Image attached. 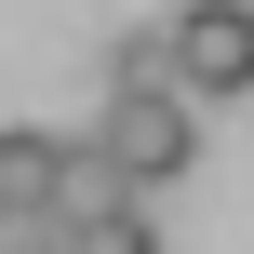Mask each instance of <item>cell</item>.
<instances>
[{
	"mask_svg": "<svg viewBox=\"0 0 254 254\" xmlns=\"http://www.w3.org/2000/svg\"><path fill=\"white\" fill-rule=\"evenodd\" d=\"M67 254H161V228H147V201H107V214L67 228Z\"/></svg>",
	"mask_w": 254,
	"mask_h": 254,
	"instance_id": "obj_4",
	"label": "cell"
},
{
	"mask_svg": "<svg viewBox=\"0 0 254 254\" xmlns=\"http://www.w3.org/2000/svg\"><path fill=\"white\" fill-rule=\"evenodd\" d=\"M147 80H174V54H161V13L107 40V94H147Z\"/></svg>",
	"mask_w": 254,
	"mask_h": 254,
	"instance_id": "obj_5",
	"label": "cell"
},
{
	"mask_svg": "<svg viewBox=\"0 0 254 254\" xmlns=\"http://www.w3.org/2000/svg\"><path fill=\"white\" fill-rule=\"evenodd\" d=\"M0 254H67V228H54V201H0Z\"/></svg>",
	"mask_w": 254,
	"mask_h": 254,
	"instance_id": "obj_6",
	"label": "cell"
},
{
	"mask_svg": "<svg viewBox=\"0 0 254 254\" xmlns=\"http://www.w3.org/2000/svg\"><path fill=\"white\" fill-rule=\"evenodd\" d=\"M80 147H94V161H107L121 188H174V174L201 161V107H188L174 80H147V94H107Z\"/></svg>",
	"mask_w": 254,
	"mask_h": 254,
	"instance_id": "obj_1",
	"label": "cell"
},
{
	"mask_svg": "<svg viewBox=\"0 0 254 254\" xmlns=\"http://www.w3.org/2000/svg\"><path fill=\"white\" fill-rule=\"evenodd\" d=\"M161 54H174V94L188 107L254 94V0H174L161 13Z\"/></svg>",
	"mask_w": 254,
	"mask_h": 254,
	"instance_id": "obj_2",
	"label": "cell"
},
{
	"mask_svg": "<svg viewBox=\"0 0 254 254\" xmlns=\"http://www.w3.org/2000/svg\"><path fill=\"white\" fill-rule=\"evenodd\" d=\"M54 174H67V134L0 121V201H54Z\"/></svg>",
	"mask_w": 254,
	"mask_h": 254,
	"instance_id": "obj_3",
	"label": "cell"
}]
</instances>
